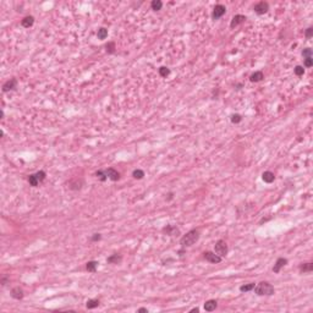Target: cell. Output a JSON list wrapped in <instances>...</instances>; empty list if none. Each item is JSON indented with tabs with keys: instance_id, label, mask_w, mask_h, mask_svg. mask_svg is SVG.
Masks as SVG:
<instances>
[{
	"instance_id": "30bf717a",
	"label": "cell",
	"mask_w": 313,
	"mask_h": 313,
	"mask_svg": "<svg viewBox=\"0 0 313 313\" xmlns=\"http://www.w3.org/2000/svg\"><path fill=\"white\" fill-rule=\"evenodd\" d=\"M286 264H287V259H286V258H284V257H279V258L276 259V262H275L274 267H273V271H274L275 274L280 273L281 268H283V267H285Z\"/></svg>"
},
{
	"instance_id": "9c48e42d",
	"label": "cell",
	"mask_w": 313,
	"mask_h": 313,
	"mask_svg": "<svg viewBox=\"0 0 313 313\" xmlns=\"http://www.w3.org/2000/svg\"><path fill=\"white\" fill-rule=\"evenodd\" d=\"M17 88V80L16 78H10L7 80L4 85H2V92L4 93H7L10 91H15Z\"/></svg>"
},
{
	"instance_id": "f546056e",
	"label": "cell",
	"mask_w": 313,
	"mask_h": 313,
	"mask_svg": "<svg viewBox=\"0 0 313 313\" xmlns=\"http://www.w3.org/2000/svg\"><path fill=\"white\" fill-rule=\"evenodd\" d=\"M230 120H231L232 124H240L242 121V116L240 114H232L231 117H230Z\"/></svg>"
},
{
	"instance_id": "ffe728a7",
	"label": "cell",
	"mask_w": 313,
	"mask_h": 313,
	"mask_svg": "<svg viewBox=\"0 0 313 313\" xmlns=\"http://www.w3.org/2000/svg\"><path fill=\"white\" fill-rule=\"evenodd\" d=\"M98 262L97 261H89L86 263V269L89 271V273H96L97 268H98Z\"/></svg>"
},
{
	"instance_id": "ac0fdd59",
	"label": "cell",
	"mask_w": 313,
	"mask_h": 313,
	"mask_svg": "<svg viewBox=\"0 0 313 313\" xmlns=\"http://www.w3.org/2000/svg\"><path fill=\"white\" fill-rule=\"evenodd\" d=\"M82 185H83V181H82V180L73 179V180H71V181L69 182V188H70V190H75V191H77V190H81Z\"/></svg>"
},
{
	"instance_id": "4316f807",
	"label": "cell",
	"mask_w": 313,
	"mask_h": 313,
	"mask_svg": "<svg viewBox=\"0 0 313 313\" xmlns=\"http://www.w3.org/2000/svg\"><path fill=\"white\" fill-rule=\"evenodd\" d=\"M115 43L114 42H108L105 44V50L108 54H114L115 53Z\"/></svg>"
},
{
	"instance_id": "4dcf8cb0",
	"label": "cell",
	"mask_w": 313,
	"mask_h": 313,
	"mask_svg": "<svg viewBox=\"0 0 313 313\" xmlns=\"http://www.w3.org/2000/svg\"><path fill=\"white\" fill-rule=\"evenodd\" d=\"M36 176H37V179H38V181H39V184H41V182H43V181L45 180L47 174H45V171L44 170H39L36 172Z\"/></svg>"
},
{
	"instance_id": "277c9868",
	"label": "cell",
	"mask_w": 313,
	"mask_h": 313,
	"mask_svg": "<svg viewBox=\"0 0 313 313\" xmlns=\"http://www.w3.org/2000/svg\"><path fill=\"white\" fill-rule=\"evenodd\" d=\"M203 258L207 262L213 263V264H218V263H220L223 261V258L219 256V255H216L214 251H207V252H204L203 253Z\"/></svg>"
},
{
	"instance_id": "52a82bcc",
	"label": "cell",
	"mask_w": 313,
	"mask_h": 313,
	"mask_svg": "<svg viewBox=\"0 0 313 313\" xmlns=\"http://www.w3.org/2000/svg\"><path fill=\"white\" fill-rule=\"evenodd\" d=\"M161 232L164 235H168V236H179L181 234L180 229L177 228L176 225H166V226H164L161 229Z\"/></svg>"
},
{
	"instance_id": "2e32d148",
	"label": "cell",
	"mask_w": 313,
	"mask_h": 313,
	"mask_svg": "<svg viewBox=\"0 0 313 313\" xmlns=\"http://www.w3.org/2000/svg\"><path fill=\"white\" fill-rule=\"evenodd\" d=\"M262 180H263L264 182H267V184H271V182H274V180H275V175H274V172H271V171H264V172L262 174Z\"/></svg>"
},
{
	"instance_id": "cb8c5ba5",
	"label": "cell",
	"mask_w": 313,
	"mask_h": 313,
	"mask_svg": "<svg viewBox=\"0 0 313 313\" xmlns=\"http://www.w3.org/2000/svg\"><path fill=\"white\" fill-rule=\"evenodd\" d=\"M28 184L32 187H37V186L39 185V181H38V179H37V176H36V174H31L28 175Z\"/></svg>"
},
{
	"instance_id": "f35d334b",
	"label": "cell",
	"mask_w": 313,
	"mask_h": 313,
	"mask_svg": "<svg viewBox=\"0 0 313 313\" xmlns=\"http://www.w3.org/2000/svg\"><path fill=\"white\" fill-rule=\"evenodd\" d=\"M190 312H191V313H193V312L198 313V312H199V308H197V307H196V308H192V310H191Z\"/></svg>"
},
{
	"instance_id": "5b68a950",
	"label": "cell",
	"mask_w": 313,
	"mask_h": 313,
	"mask_svg": "<svg viewBox=\"0 0 313 313\" xmlns=\"http://www.w3.org/2000/svg\"><path fill=\"white\" fill-rule=\"evenodd\" d=\"M253 10L257 15H264L269 10V4L267 1H259L253 6Z\"/></svg>"
},
{
	"instance_id": "d6986e66",
	"label": "cell",
	"mask_w": 313,
	"mask_h": 313,
	"mask_svg": "<svg viewBox=\"0 0 313 313\" xmlns=\"http://www.w3.org/2000/svg\"><path fill=\"white\" fill-rule=\"evenodd\" d=\"M300 273H311L313 271V263L307 262V263H301L299 267Z\"/></svg>"
},
{
	"instance_id": "44dd1931",
	"label": "cell",
	"mask_w": 313,
	"mask_h": 313,
	"mask_svg": "<svg viewBox=\"0 0 313 313\" xmlns=\"http://www.w3.org/2000/svg\"><path fill=\"white\" fill-rule=\"evenodd\" d=\"M99 303H100V301L98 299H91L86 302V307H87L88 310H93V308H97V307L99 306Z\"/></svg>"
},
{
	"instance_id": "74e56055",
	"label": "cell",
	"mask_w": 313,
	"mask_h": 313,
	"mask_svg": "<svg viewBox=\"0 0 313 313\" xmlns=\"http://www.w3.org/2000/svg\"><path fill=\"white\" fill-rule=\"evenodd\" d=\"M138 312H146V313H148V310H147V308H144V307H141V308H138Z\"/></svg>"
},
{
	"instance_id": "8992f818",
	"label": "cell",
	"mask_w": 313,
	"mask_h": 313,
	"mask_svg": "<svg viewBox=\"0 0 313 313\" xmlns=\"http://www.w3.org/2000/svg\"><path fill=\"white\" fill-rule=\"evenodd\" d=\"M225 12H226V7L223 4H216L214 6L213 12H212V18L213 20H219L223 15H225Z\"/></svg>"
},
{
	"instance_id": "4fadbf2b",
	"label": "cell",
	"mask_w": 313,
	"mask_h": 313,
	"mask_svg": "<svg viewBox=\"0 0 313 313\" xmlns=\"http://www.w3.org/2000/svg\"><path fill=\"white\" fill-rule=\"evenodd\" d=\"M33 23H34V17L31 16V15L25 16V17L21 20V26H22L23 28H29V27H32Z\"/></svg>"
},
{
	"instance_id": "7a4b0ae2",
	"label": "cell",
	"mask_w": 313,
	"mask_h": 313,
	"mask_svg": "<svg viewBox=\"0 0 313 313\" xmlns=\"http://www.w3.org/2000/svg\"><path fill=\"white\" fill-rule=\"evenodd\" d=\"M255 294L258 296H271L275 294L274 286L268 281H261L255 286Z\"/></svg>"
},
{
	"instance_id": "d4e9b609",
	"label": "cell",
	"mask_w": 313,
	"mask_h": 313,
	"mask_svg": "<svg viewBox=\"0 0 313 313\" xmlns=\"http://www.w3.org/2000/svg\"><path fill=\"white\" fill-rule=\"evenodd\" d=\"M256 284L255 283H250V284H245L240 286V291L241 292H248V291H252L255 289Z\"/></svg>"
},
{
	"instance_id": "7c38bea8",
	"label": "cell",
	"mask_w": 313,
	"mask_h": 313,
	"mask_svg": "<svg viewBox=\"0 0 313 313\" xmlns=\"http://www.w3.org/2000/svg\"><path fill=\"white\" fill-rule=\"evenodd\" d=\"M11 297L15 300H22L25 294H23V290L20 287V286H15L14 289H11V292H10Z\"/></svg>"
},
{
	"instance_id": "603a6c76",
	"label": "cell",
	"mask_w": 313,
	"mask_h": 313,
	"mask_svg": "<svg viewBox=\"0 0 313 313\" xmlns=\"http://www.w3.org/2000/svg\"><path fill=\"white\" fill-rule=\"evenodd\" d=\"M97 37H98V39H105L107 37H108V29L105 28V27H100L98 28L97 31Z\"/></svg>"
},
{
	"instance_id": "83f0119b",
	"label": "cell",
	"mask_w": 313,
	"mask_h": 313,
	"mask_svg": "<svg viewBox=\"0 0 313 313\" xmlns=\"http://www.w3.org/2000/svg\"><path fill=\"white\" fill-rule=\"evenodd\" d=\"M159 75L161 76V77H168L169 75H170V69L169 67H166V66H161V67H159Z\"/></svg>"
},
{
	"instance_id": "8d00e7d4",
	"label": "cell",
	"mask_w": 313,
	"mask_h": 313,
	"mask_svg": "<svg viewBox=\"0 0 313 313\" xmlns=\"http://www.w3.org/2000/svg\"><path fill=\"white\" fill-rule=\"evenodd\" d=\"M7 281H9V279H7V278H1V280H0V283H1L2 286H5V285L7 284Z\"/></svg>"
},
{
	"instance_id": "3957f363",
	"label": "cell",
	"mask_w": 313,
	"mask_h": 313,
	"mask_svg": "<svg viewBox=\"0 0 313 313\" xmlns=\"http://www.w3.org/2000/svg\"><path fill=\"white\" fill-rule=\"evenodd\" d=\"M214 252L216 255H219L221 258L225 257L229 252L228 243L224 241V240H218V241L215 242V245H214Z\"/></svg>"
},
{
	"instance_id": "484cf974",
	"label": "cell",
	"mask_w": 313,
	"mask_h": 313,
	"mask_svg": "<svg viewBox=\"0 0 313 313\" xmlns=\"http://www.w3.org/2000/svg\"><path fill=\"white\" fill-rule=\"evenodd\" d=\"M132 176L136 180H141V179L144 177V171L141 170V169H135V170L132 171Z\"/></svg>"
},
{
	"instance_id": "1f68e13d",
	"label": "cell",
	"mask_w": 313,
	"mask_h": 313,
	"mask_svg": "<svg viewBox=\"0 0 313 313\" xmlns=\"http://www.w3.org/2000/svg\"><path fill=\"white\" fill-rule=\"evenodd\" d=\"M302 57H312V55H313V50L311 49V48H305L303 50H302Z\"/></svg>"
},
{
	"instance_id": "f1b7e54d",
	"label": "cell",
	"mask_w": 313,
	"mask_h": 313,
	"mask_svg": "<svg viewBox=\"0 0 313 313\" xmlns=\"http://www.w3.org/2000/svg\"><path fill=\"white\" fill-rule=\"evenodd\" d=\"M94 175H96V177H97L98 180H100V181H105V180L108 179V176H107V174H105V171L104 170H97Z\"/></svg>"
},
{
	"instance_id": "8fae6325",
	"label": "cell",
	"mask_w": 313,
	"mask_h": 313,
	"mask_svg": "<svg viewBox=\"0 0 313 313\" xmlns=\"http://www.w3.org/2000/svg\"><path fill=\"white\" fill-rule=\"evenodd\" d=\"M104 171H105L108 179H110L112 181H117V180H120V172L117 170H115L114 168H108V169H105Z\"/></svg>"
},
{
	"instance_id": "e0dca14e",
	"label": "cell",
	"mask_w": 313,
	"mask_h": 313,
	"mask_svg": "<svg viewBox=\"0 0 313 313\" xmlns=\"http://www.w3.org/2000/svg\"><path fill=\"white\" fill-rule=\"evenodd\" d=\"M263 80H264V73L262 71L253 72V73L250 76V81H251V82H255V83L261 82V81H263Z\"/></svg>"
},
{
	"instance_id": "60d3db41",
	"label": "cell",
	"mask_w": 313,
	"mask_h": 313,
	"mask_svg": "<svg viewBox=\"0 0 313 313\" xmlns=\"http://www.w3.org/2000/svg\"><path fill=\"white\" fill-rule=\"evenodd\" d=\"M0 119H4V112L1 110V113H0Z\"/></svg>"
},
{
	"instance_id": "6da1fadb",
	"label": "cell",
	"mask_w": 313,
	"mask_h": 313,
	"mask_svg": "<svg viewBox=\"0 0 313 313\" xmlns=\"http://www.w3.org/2000/svg\"><path fill=\"white\" fill-rule=\"evenodd\" d=\"M199 236H201V234H199L198 230L197 229H192L188 232H186L185 235L180 239V245L182 247H191L192 245H195L196 242L198 241Z\"/></svg>"
},
{
	"instance_id": "9a60e30c",
	"label": "cell",
	"mask_w": 313,
	"mask_h": 313,
	"mask_svg": "<svg viewBox=\"0 0 313 313\" xmlns=\"http://www.w3.org/2000/svg\"><path fill=\"white\" fill-rule=\"evenodd\" d=\"M121 261H122V256L119 255V253H114V255H112V256H109L107 258V262L109 264H120Z\"/></svg>"
},
{
	"instance_id": "5bb4252c",
	"label": "cell",
	"mask_w": 313,
	"mask_h": 313,
	"mask_svg": "<svg viewBox=\"0 0 313 313\" xmlns=\"http://www.w3.org/2000/svg\"><path fill=\"white\" fill-rule=\"evenodd\" d=\"M216 307H218V302L215 300H208L204 303V311H207V312H213V311H215Z\"/></svg>"
},
{
	"instance_id": "ba28073f",
	"label": "cell",
	"mask_w": 313,
	"mask_h": 313,
	"mask_svg": "<svg viewBox=\"0 0 313 313\" xmlns=\"http://www.w3.org/2000/svg\"><path fill=\"white\" fill-rule=\"evenodd\" d=\"M246 20H247V17L245 16V15H235L232 18H231V22H230V28L234 29L235 27H237V26H240L241 23L243 22H246Z\"/></svg>"
},
{
	"instance_id": "836d02e7",
	"label": "cell",
	"mask_w": 313,
	"mask_h": 313,
	"mask_svg": "<svg viewBox=\"0 0 313 313\" xmlns=\"http://www.w3.org/2000/svg\"><path fill=\"white\" fill-rule=\"evenodd\" d=\"M303 65H305V67H312L313 66V59L312 57H305Z\"/></svg>"
},
{
	"instance_id": "d6a6232c",
	"label": "cell",
	"mask_w": 313,
	"mask_h": 313,
	"mask_svg": "<svg viewBox=\"0 0 313 313\" xmlns=\"http://www.w3.org/2000/svg\"><path fill=\"white\" fill-rule=\"evenodd\" d=\"M294 72H295V75H296V76H303V73H305V69H303V66L297 65V66H295Z\"/></svg>"
},
{
	"instance_id": "e575fe53",
	"label": "cell",
	"mask_w": 313,
	"mask_h": 313,
	"mask_svg": "<svg viewBox=\"0 0 313 313\" xmlns=\"http://www.w3.org/2000/svg\"><path fill=\"white\" fill-rule=\"evenodd\" d=\"M102 240V235L100 234H93L92 236H91V241L92 242H98V241H100Z\"/></svg>"
},
{
	"instance_id": "7402d4cb",
	"label": "cell",
	"mask_w": 313,
	"mask_h": 313,
	"mask_svg": "<svg viewBox=\"0 0 313 313\" xmlns=\"http://www.w3.org/2000/svg\"><path fill=\"white\" fill-rule=\"evenodd\" d=\"M151 7H152L153 11H159V10H161V7H163V1H161V0H153V1L151 2Z\"/></svg>"
},
{
	"instance_id": "ab89813d",
	"label": "cell",
	"mask_w": 313,
	"mask_h": 313,
	"mask_svg": "<svg viewBox=\"0 0 313 313\" xmlns=\"http://www.w3.org/2000/svg\"><path fill=\"white\" fill-rule=\"evenodd\" d=\"M172 196H174V193H172V192H170V193H169V197H168V201L172 199Z\"/></svg>"
},
{
	"instance_id": "d590c367",
	"label": "cell",
	"mask_w": 313,
	"mask_h": 313,
	"mask_svg": "<svg viewBox=\"0 0 313 313\" xmlns=\"http://www.w3.org/2000/svg\"><path fill=\"white\" fill-rule=\"evenodd\" d=\"M312 36H313V27H308V28L305 31V37L307 39H310Z\"/></svg>"
}]
</instances>
